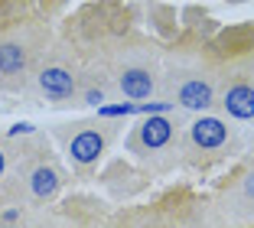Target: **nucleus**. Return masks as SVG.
<instances>
[{
  "mask_svg": "<svg viewBox=\"0 0 254 228\" xmlns=\"http://www.w3.org/2000/svg\"><path fill=\"white\" fill-rule=\"evenodd\" d=\"M65 183V169L59 166L49 140L36 131H26L13 147V166H10V176L0 189V206H10V202L30 209L49 206L59 199Z\"/></svg>",
  "mask_w": 254,
  "mask_h": 228,
  "instance_id": "nucleus-1",
  "label": "nucleus"
},
{
  "mask_svg": "<svg viewBox=\"0 0 254 228\" xmlns=\"http://www.w3.org/2000/svg\"><path fill=\"white\" fill-rule=\"evenodd\" d=\"M218 78H222V62L212 59L205 46H183V49L163 52L160 98L186 114L215 111Z\"/></svg>",
  "mask_w": 254,
  "mask_h": 228,
  "instance_id": "nucleus-2",
  "label": "nucleus"
},
{
  "mask_svg": "<svg viewBox=\"0 0 254 228\" xmlns=\"http://www.w3.org/2000/svg\"><path fill=\"white\" fill-rule=\"evenodd\" d=\"M53 39V30L36 20L10 23L7 30H0V91L26 95L33 72Z\"/></svg>",
  "mask_w": 254,
  "mask_h": 228,
  "instance_id": "nucleus-3",
  "label": "nucleus"
},
{
  "mask_svg": "<svg viewBox=\"0 0 254 228\" xmlns=\"http://www.w3.org/2000/svg\"><path fill=\"white\" fill-rule=\"evenodd\" d=\"M82 78L85 72L78 49L68 39H53L33 72L26 95L36 98L39 104H49V108H68L82 95Z\"/></svg>",
  "mask_w": 254,
  "mask_h": 228,
  "instance_id": "nucleus-4",
  "label": "nucleus"
},
{
  "mask_svg": "<svg viewBox=\"0 0 254 228\" xmlns=\"http://www.w3.org/2000/svg\"><path fill=\"white\" fill-rule=\"evenodd\" d=\"M241 153V134L222 111H199L183 124V163L212 166Z\"/></svg>",
  "mask_w": 254,
  "mask_h": 228,
  "instance_id": "nucleus-5",
  "label": "nucleus"
},
{
  "mask_svg": "<svg viewBox=\"0 0 254 228\" xmlns=\"http://www.w3.org/2000/svg\"><path fill=\"white\" fill-rule=\"evenodd\" d=\"M183 124L173 114H147L140 124L130 127L124 147L150 173H170L183 163Z\"/></svg>",
  "mask_w": 254,
  "mask_h": 228,
  "instance_id": "nucleus-6",
  "label": "nucleus"
},
{
  "mask_svg": "<svg viewBox=\"0 0 254 228\" xmlns=\"http://www.w3.org/2000/svg\"><path fill=\"white\" fill-rule=\"evenodd\" d=\"M121 124L114 118H82L75 124H59L56 140H59L62 153L75 173H91L98 163L105 160L111 144L118 140Z\"/></svg>",
  "mask_w": 254,
  "mask_h": 228,
  "instance_id": "nucleus-7",
  "label": "nucleus"
},
{
  "mask_svg": "<svg viewBox=\"0 0 254 228\" xmlns=\"http://www.w3.org/2000/svg\"><path fill=\"white\" fill-rule=\"evenodd\" d=\"M218 111L228 114L232 121L254 124V52H241L222 62Z\"/></svg>",
  "mask_w": 254,
  "mask_h": 228,
  "instance_id": "nucleus-8",
  "label": "nucleus"
},
{
  "mask_svg": "<svg viewBox=\"0 0 254 228\" xmlns=\"http://www.w3.org/2000/svg\"><path fill=\"white\" fill-rule=\"evenodd\" d=\"M212 209H215V222L254 225V163L241 166L238 173L218 189Z\"/></svg>",
  "mask_w": 254,
  "mask_h": 228,
  "instance_id": "nucleus-9",
  "label": "nucleus"
},
{
  "mask_svg": "<svg viewBox=\"0 0 254 228\" xmlns=\"http://www.w3.org/2000/svg\"><path fill=\"white\" fill-rule=\"evenodd\" d=\"M13 147H16L13 134H10V137L0 134V189H3V183H7V176H10V166H13Z\"/></svg>",
  "mask_w": 254,
  "mask_h": 228,
  "instance_id": "nucleus-10",
  "label": "nucleus"
}]
</instances>
